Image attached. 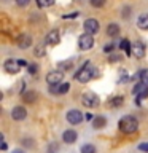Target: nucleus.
<instances>
[{
    "label": "nucleus",
    "mask_w": 148,
    "mask_h": 153,
    "mask_svg": "<svg viewBox=\"0 0 148 153\" xmlns=\"http://www.w3.org/2000/svg\"><path fill=\"white\" fill-rule=\"evenodd\" d=\"M97 75H99V72L95 70V67L92 65V62H91V61H84L83 65L76 70L75 80L80 81V83H88L91 78H95Z\"/></svg>",
    "instance_id": "f257e3e1"
},
{
    "label": "nucleus",
    "mask_w": 148,
    "mask_h": 153,
    "mask_svg": "<svg viewBox=\"0 0 148 153\" xmlns=\"http://www.w3.org/2000/svg\"><path fill=\"white\" fill-rule=\"evenodd\" d=\"M118 128H119V131L124 132V134H134L138 129V121H137V118L127 115V117H123L119 120Z\"/></svg>",
    "instance_id": "f03ea898"
},
{
    "label": "nucleus",
    "mask_w": 148,
    "mask_h": 153,
    "mask_svg": "<svg viewBox=\"0 0 148 153\" xmlns=\"http://www.w3.org/2000/svg\"><path fill=\"white\" fill-rule=\"evenodd\" d=\"M99 102H100L99 96L95 93H92V91H86V93L81 96V104H83L84 107H88V108L99 107Z\"/></svg>",
    "instance_id": "7ed1b4c3"
},
{
    "label": "nucleus",
    "mask_w": 148,
    "mask_h": 153,
    "mask_svg": "<svg viewBox=\"0 0 148 153\" xmlns=\"http://www.w3.org/2000/svg\"><path fill=\"white\" fill-rule=\"evenodd\" d=\"M78 46H80V50H83V51L91 50V48L94 46V38H92V35H91V33H88V32H84L83 35H80V38H78Z\"/></svg>",
    "instance_id": "20e7f679"
},
{
    "label": "nucleus",
    "mask_w": 148,
    "mask_h": 153,
    "mask_svg": "<svg viewBox=\"0 0 148 153\" xmlns=\"http://www.w3.org/2000/svg\"><path fill=\"white\" fill-rule=\"evenodd\" d=\"M65 118H67V121H69L70 124H80V123L84 120V115L81 113L78 108H72V110H69V112H67Z\"/></svg>",
    "instance_id": "39448f33"
},
{
    "label": "nucleus",
    "mask_w": 148,
    "mask_h": 153,
    "mask_svg": "<svg viewBox=\"0 0 148 153\" xmlns=\"http://www.w3.org/2000/svg\"><path fill=\"white\" fill-rule=\"evenodd\" d=\"M62 80H64V74H62L61 70H51L50 74L46 75V81L50 86H57L62 83Z\"/></svg>",
    "instance_id": "423d86ee"
},
{
    "label": "nucleus",
    "mask_w": 148,
    "mask_h": 153,
    "mask_svg": "<svg viewBox=\"0 0 148 153\" xmlns=\"http://www.w3.org/2000/svg\"><path fill=\"white\" fill-rule=\"evenodd\" d=\"M83 29H84V32H88V33H91V35H94V33H97V32L100 30L99 21H97V19H94V18H88V19L83 22Z\"/></svg>",
    "instance_id": "0eeeda50"
},
{
    "label": "nucleus",
    "mask_w": 148,
    "mask_h": 153,
    "mask_svg": "<svg viewBox=\"0 0 148 153\" xmlns=\"http://www.w3.org/2000/svg\"><path fill=\"white\" fill-rule=\"evenodd\" d=\"M11 118L16 120V121H22V120L27 118V110L22 105H18V107H13L11 110Z\"/></svg>",
    "instance_id": "6e6552de"
},
{
    "label": "nucleus",
    "mask_w": 148,
    "mask_h": 153,
    "mask_svg": "<svg viewBox=\"0 0 148 153\" xmlns=\"http://www.w3.org/2000/svg\"><path fill=\"white\" fill-rule=\"evenodd\" d=\"M3 69L5 72H8V74H18L19 69H21V65H19V62L18 61H13V59H7L5 61V64H3Z\"/></svg>",
    "instance_id": "1a4fd4ad"
},
{
    "label": "nucleus",
    "mask_w": 148,
    "mask_h": 153,
    "mask_svg": "<svg viewBox=\"0 0 148 153\" xmlns=\"http://www.w3.org/2000/svg\"><path fill=\"white\" fill-rule=\"evenodd\" d=\"M61 42V33L57 29H53L51 32H48V35H46V45H50V46H54L57 45V43Z\"/></svg>",
    "instance_id": "9d476101"
},
{
    "label": "nucleus",
    "mask_w": 148,
    "mask_h": 153,
    "mask_svg": "<svg viewBox=\"0 0 148 153\" xmlns=\"http://www.w3.org/2000/svg\"><path fill=\"white\" fill-rule=\"evenodd\" d=\"M132 54L135 57H138V59L145 56V45H143V42L137 40V42L132 43Z\"/></svg>",
    "instance_id": "9b49d317"
},
{
    "label": "nucleus",
    "mask_w": 148,
    "mask_h": 153,
    "mask_svg": "<svg viewBox=\"0 0 148 153\" xmlns=\"http://www.w3.org/2000/svg\"><path fill=\"white\" fill-rule=\"evenodd\" d=\"M76 139H78V134H76L75 129H67V131L62 132V140L65 143H73L76 142Z\"/></svg>",
    "instance_id": "f8f14e48"
},
{
    "label": "nucleus",
    "mask_w": 148,
    "mask_h": 153,
    "mask_svg": "<svg viewBox=\"0 0 148 153\" xmlns=\"http://www.w3.org/2000/svg\"><path fill=\"white\" fill-rule=\"evenodd\" d=\"M37 99H38V96H37L35 91H32V89H27L22 93V100L26 104H33V102H37Z\"/></svg>",
    "instance_id": "ddd939ff"
},
{
    "label": "nucleus",
    "mask_w": 148,
    "mask_h": 153,
    "mask_svg": "<svg viewBox=\"0 0 148 153\" xmlns=\"http://www.w3.org/2000/svg\"><path fill=\"white\" fill-rule=\"evenodd\" d=\"M30 45H32V37H30V35H19V38H18V46L21 48V50H27Z\"/></svg>",
    "instance_id": "4468645a"
},
{
    "label": "nucleus",
    "mask_w": 148,
    "mask_h": 153,
    "mask_svg": "<svg viewBox=\"0 0 148 153\" xmlns=\"http://www.w3.org/2000/svg\"><path fill=\"white\" fill-rule=\"evenodd\" d=\"M51 89H53V93H56V94H67L69 89H70V85L69 83H61L57 86H51Z\"/></svg>",
    "instance_id": "2eb2a0df"
},
{
    "label": "nucleus",
    "mask_w": 148,
    "mask_h": 153,
    "mask_svg": "<svg viewBox=\"0 0 148 153\" xmlns=\"http://www.w3.org/2000/svg\"><path fill=\"white\" fill-rule=\"evenodd\" d=\"M107 35L108 37H118L119 35V26L116 22H110L108 26H107Z\"/></svg>",
    "instance_id": "dca6fc26"
},
{
    "label": "nucleus",
    "mask_w": 148,
    "mask_h": 153,
    "mask_svg": "<svg viewBox=\"0 0 148 153\" xmlns=\"http://www.w3.org/2000/svg\"><path fill=\"white\" fill-rule=\"evenodd\" d=\"M137 27L143 29V30H148V13H143L138 16L137 19Z\"/></svg>",
    "instance_id": "f3484780"
},
{
    "label": "nucleus",
    "mask_w": 148,
    "mask_h": 153,
    "mask_svg": "<svg viewBox=\"0 0 148 153\" xmlns=\"http://www.w3.org/2000/svg\"><path fill=\"white\" fill-rule=\"evenodd\" d=\"M105 124H107V118L102 117V115H99V117H95L92 120V128L94 129H102V128H105Z\"/></svg>",
    "instance_id": "a211bd4d"
},
{
    "label": "nucleus",
    "mask_w": 148,
    "mask_h": 153,
    "mask_svg": "<svg viewBox=\"0 0 148 153\" xmlns=\"http://www.w3.org/2000/svg\"><path fill=\"white\" fill-rule=\"evenodd\" d=\"M119 48L126 53V54L129 56L132 53V45H131V42L127 40V38H124V40H121V43H119Z\"/></svg>",
    "instance_id": "6ab92c4d"
},
{
    "label": "nucleus",
    "mask_w": 148,
    "mask_h": 153,
    "mask_svg": "<svg viewBox=\"0 0 148 153\" xmlns=\"http://www.w3.org/2000/svg\"><path fill=\"white\" fill-rule=\"evenodd\" d=\"M80 153H95V147L92 143H84V145L81 147Z\"/></svg>",
    "instance_id": "aec40b11"
},
{
    "label": "nucleus",
    "mask_w": 148,
    "mask_h": 153,
    "mask_svg": "<svg viewBox=\"0 0 148 153\" xmlns=\"http://www.w3.org/2000/svg\"><path fill=\"white\" fill-rule=\"evenodd\" d=\"M123 97L121 96H116V97H112L110 99V107H119V105L123 104Z\"/></svg>",
    "instance_id": "412c9836"
},
{
    "label": "nucleus",
    "mask_w": 148,
    "mask_h": 153,
    "mask_svg": "<svg viewBox=\"0 0 148 153\" xmlns=\"http://www.w3.org/2000/svg\"><path fill=\"white\" fill-rule=\"evenodd\" d=\"M37 5L40 8H46V7H51V5H54V0H35Z\"/></svg>",
    "instance_id": "4be33fe9"
},
{
    "label": "nucleus",
    "mask_w": 148,
    "mask_h": 153,
    "mask_svg": "<svg viewBox=\"0 0 148 153\" xmlns=\"http://www.w3.org/2000/svg\"><path fill=\"white\" fill-rule=\"evenodd\" d=\"M33 54H35L37 57H43V56H45V48H43L41 45H40V46H37V48H35V51H33Z\"/></svg>",
    "instance_id": "5701e85b"
},
{
    "label": "nucleus",
    "mask_w": 148,
    "mask_h": 153,
    "mask_svg": "<svg viewBox=\"0 0 148 153\" xmlns=\"http://www.w3.org/2000/svg\"><path fill=\"white\" fill-rule=\"evenodd\" d=\"M91 5H92L94 8H102L105 5V0H89Z\"/></svg>",
    "instance_id": "b1692460"
},
{
    "label": "nucleus",
    "mask_w": 148,
    "mask_h": 153,
    "mask_svg": "<svg viewBox=\"0 0 148 153\" xmlns=\"http://www.w3.org/2000/svg\"><path fill=\"white\" fill-rule=\"evenodd\" d=\"M78 16H80V11H72V13L62 14V19H72V18H78Z\"/></svg>",
    "instance_id": "393cba45"
},
{
    "label": "nucleus",
    "mask_w": 148,
    "mask_h": 153,
    "mask_svg": "<svg viewBox=\"0 0 148 153\" xmlns=\"http://www.w3.org/2000/svg\"><path fill=\"white\" fill-rule=\"evenodd\" d=\"M140 81H143L145 85H148V69L140 72Z\"/></svg>",
    "instance_id": "a878e982"
},
{
    "label": "nucleus",
    "mask_w": 148,
    "mask_h": 153,
    "mask_svg": "<svg viewBox=\"0 0 148 153\" xmlns=\"http://www.w3.org/2000/svg\"><path fill=\"white\" fill-rule=\"evenodd\" d=\"M27 70H29V74H30V75H35L37 70H38V65H37V64H29Z\"/></svg>",
    "instance_id": "bb28decb"
},
{
    "label": "nucleus",
    "mask_w": 148,
    "mask_h": 153,
    "mask_svg": "<svg viewBox=\"0 0 148 153\" xmlns=\"http://www.w3.org/2000/svg\"><path fill=\"white\" fill-rule=\"evenodd\" d=\"M113 50H115V43H108V45L104 46V51L108 53V54H110V53H113Z\"/></svg>",
    "instance_id": "cd10ccee"
},
{
    "label": "nucleus",
    "mask_w": 148,
    "mask_h": 153,
    "mask_svg": "<svg viewBox=\"0 0 148 153\" xmlns=\"http://www.w3.org/2000/svg\"><path fill=\"white\" fill-rule=\"evenodd\" d=\"M129 80V75L126 74V70H121V78H119V83H126Z\"/></svg>",
    "instance_id": "c85d7f7f"
},
{
    "label": "nucleus",
    "mask_w": 148,
    "mask_h": 153,
    "mask_svg": "<svg viewBox=\"0 0 148 153\" xmlns=\"http://www.w3.org/2000/svg\"><path fill=\"white\" fill-rule=\"evenodd\" d=\"M29 3H30V0H16L18 7H27Z\"/></svg>",
    "instance_id": "c756f323"
},
{
    "label": "nucleus",
    "mask_w": 148,
    "mask_h": 153,
    "mask_svg": "<svg viewBox=\"0 0 148 153\" xmlns=\"http://www.w3.org/2000/svg\"><path fill=\"white\" fill-rule=\"evenodd\" d=\"M108 61H110V62H119V61H121V56H118V54H112V56L108 57Z\"/></svg>",
    "instance_id": "7c9ffc66"
},
{
    "label": "nucleus",
    "mask_w": 148,
    "mask_h": 153,
    "mask_svg": "<svg viewBox=\"0 0 148 153\" xmlns=\"http://www.w3.org/2000/svg\"><path fill=\"white\" fill-rule=\"evenodd\" d=\"M131 16V8L129 7H124L123 8V18H129Z\"/></svg>",
    "instance_id": "2f4dec72"
},
{
    "label": "nucleus",
    "mask_w": 148,
    "mask_h": 153,
    "mask_svg": "<svg viewBox=\"0 0 148 153\" xmlns=\"http://www.w3.org/2000/svg\"><path fill=\"white\" fill-rule=\"evenodd\" d=\"M138 150L148 153V142H145V143H140V145H138Z\"/></svg>",
    "instance_id": "473e14b6"
},
{
    "label": "nucleus",
    "mask_w": 148,
    "mask_h": 153,
    "mask_svg": "<svg viewBox=\"0 0 148 153\" xmlns=\"http://www.w3.org/2000/svg\"><path fill=\"white\" fill-rule=\"evenodd\" d=\"M94 118H95V117H94L92 113H89V112H88V113H84V120H86V121H92Z\"/></svg>",
    "instance_id": "72a5a7b5"
},
{
    "label": "nucleus",
    "mask_w": 148,
    "mask_h": 153,
    "mask_svg": "<svg viewBox=\"0 0 148 153\" xmlns=\"http://www.w3.org/2000/svg\"><path fill=\"white\" fill-rule=\"evenodd\" d=\"M56 150H57V145H56V143H53V145L48 147V153H54Z\"/></svg>",
    "instance_id": "f704fd0d"
},
{
    "label": "nucleus",
    "mask_w": 148,
    "mask_h": 153,
    "mask_svg": "<svg viewBox=\"0 0 148 153\" xmlns=\"http://www.w3.org/2000/svg\"><path fill=\"white\" fill-rule=\"evenodd\" d=\"M18 62H19V65H21V67H29V62L24 61V59H18Z\"/></svg>",
    "instance_id": "c9c22d12"
},
{
    "label": "nucleus",
    "mask_w": 148,
    "mask_h": 153,
    "mask_svg": "<svg viewBox=\"0 0 148 153\" xmlns=\"http://www.w3.org/2000/svg\"><path fill=\"white\" fill-rule=\"evenodd\" d=\"M16 153H21V152H16Z\"/></svg>",
    "instance_id": "e433bc0d"
}]
</instances>
